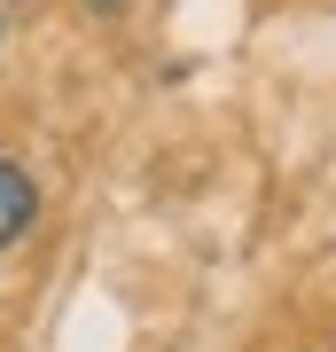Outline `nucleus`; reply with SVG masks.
I'll use <instances>...</instances> for the list:
<instances>
[{
  "mask_svg": "<svg viewBox=\"0 0 336 352\" xmlns=\"http://www.w3.org/2000/svg\"><path fill=\"white\" fill-rule=\"evenodd\" d=\"M32 219H39V188H32V173L0 157V251H16V243L32 235Z\"/></svg>",
  "mask_w": 336,
  "mask_h": 352,
  "instance_id": "obj_1",
  "label": "nucleus"
},
{
  "mask_svg": "<svg viewBox=\"0 0 336 352\" xmlns=\"http://www.w3.org/2000/svg\"><path fill=\"white\" fill-rule=\"evenodd\" d=\"M133 8V0H87V16H102V24H110V16H125Z\"/></svg>",
  "mask_w": 336,
  "mask_h": 352,
  "instance_id": "obj_2",
  "label": "nucleus"
}]
</instances>
